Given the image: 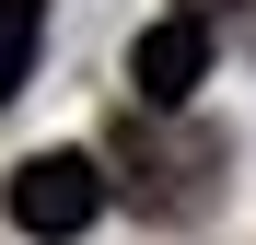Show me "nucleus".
Listing matches in <instances>:
<instances>
[{
    "instance_id": "1",
    "label": "nucleus",
    "mask_w": 256,
    "mask_h": 245,
    "mask_svg": "<svg viewBox=\"0 0 256 245\" xmlns=\"http://www.w3.org/2000/svg\"><path fill=\"white\" fill-rule=\"evenodd\" d=\"M94 163H105V198H128V210H152V222H198L210 198H222V140L186 129V117H140L128 105Z\"/></svg>"
},
{
    "instance_id": "2",
    "label": "nucleus",
    "mask_w": 256,
    "mask_h": 245,
    "mask_svg": "<svg viewBox=\"0 0 256 245\" xmlns=\"http://www.w3.org/2000/svg\"><path fill=\"white\" fill-rule=\"evenodd\" d=\"M0 210H12V233H35V245H70L105 210V163L94 152H24L12 187H0Z\"/></svg>"
},
{
    "instance_id": "3",
    "label": "nucleus",
    "mask_w": 256,
    "mask_h": 245,
    "mask_svg": "<svg viewBox=\"0 0 256 245\" xmlns=\"http://www.w3.org/2000/svg\"><path fill=\"white\" fill-rule=\"evenodd\" d=\"M210 47H222V35L186 24V12H163V24L128 35V94H140V117H186L198 82H210Z\"/></svg>"
},
{
    "instance_id": "4",
    "label": "nucleus",
    "mask_w": 256,
    "mask_h": 245,
    "mask_svg": "<svg viewBox=\"0 0 256 245\" xmlns=\"http://www.w3.org/2000/svg\"><path fill=\"white\" fill-rule=\"evenodd\" d=\"M35 47H47V0H0V105L24 94V70H35Z\"/></svg>"
},
{
    "instance_id": "5",
    "label": "nucleus",
    "mask_w": 256,
    "mask_h": 245,
    "mask_svg": "<svg viewBox=\"0 0 256 245\" xmlns=\"http://www.w3.org/2000/svg\"><path fill=\"white\" fill-rule=\"evenodd\" d=\"M175 12H186V24H222V12H244V0H175Z\"/></svg>"
}]
</instances>
